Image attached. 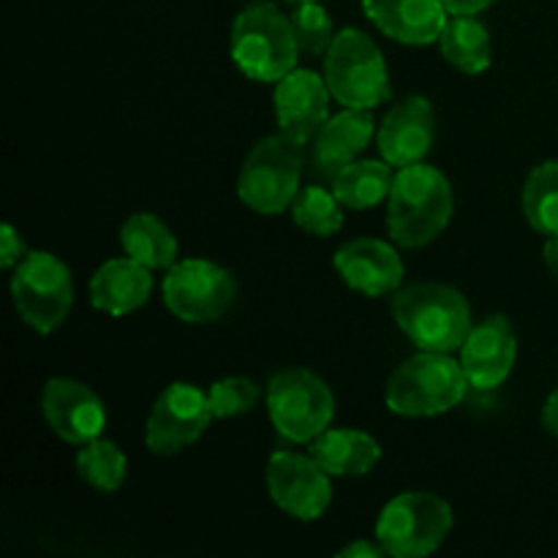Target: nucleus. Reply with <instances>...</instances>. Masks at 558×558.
Returning a JSON list of instances; mask_svg holds the SVG:
<instances>
[{"label": "nucleus", "mask_w": 558, "mask_h": 558, "mask_svg": "<svg viewBox=\"0 0 558 558\" xmlns=\"http://www.w3.org/2000/svg\"><path fill=\"white\" fill-rule=\"evenodd\" d=\"M456 210L450 180L430 163H409L396 172L387 196V232L401 248H425L450 223Z\"/></svg>", "instance_id": "f257e3e1"}, {"label": "nucleus", "mask_w": 558, "mask_h": 558, "mask_svg": "<svg viewBox=\"0 0 558 558\" xmlns=\"http://www.w3.org/2000/svg\"><path fill=\"white\" fill-rule=\"evenodd\" d=\"M392 319L420 352H458L472 332V308L458 289L420 281L392 292Z\"/></svg>", "instance_id": "f03ea898"}, {"label": "nucleus", "mask_w": 558, "mask_h": 558, "mask_svg": "<svg viewBox=\"0 0 558 558\" xmlns=\"http://www.w3.org/2000/svg\"><path fill=\"white\" fill-rule=\"evenodd\" d=\"M229 52L248 80L276 85L298 69L300 47L292 20L270 0H254L234 16Z\"/></svg>", "instance_id": "7ed1b4c3"}, {"label": "nucleus", "mask_w": 558, "mask_h": 558, "mask_svg": "<svg viewBox=\"0 0 558 558\" xmlns=\"http://www.w3.org/2000/svg\"><path fill=\"white\" fill-rule=\"evenodd\" d=\"M461 360L447 352H420L392 371L385 403L401 417H436L452 412L469 392Z\"/></svg>", "instance_id": "20e7f679"}, {"label": "nucleus", "mask_w": 558, "mask_h": 558, "mask_svg": "<svg viewBox=\"0 0 558 558\" xmlns=\"http://www.w3.org/2000/svg\"><path fill=\"white\" fill-rule=\"evenodd\" d=\"M325 82L332 98L349 109H371L390 98V74L381 49L368 33L357 27L338 31L325 54Z\"/></svg>", "instance_id": "39448f33"}, {"label": "nucleus", "mask_w": 558, "mask_h": 558, "mask_svg": "<svg viewBox=\"0 0 558 558\" xmlns=\"http://www.w3.org/2000/svg\"><path fill=\"white\" fill-rule=\"evenodd\" d=\"M303 178V145L281 131L254 145L238 174V196L259 216H278L289 210L300 194Z\"/></svg>", "instance_id": "423d86ee"}, {"label": "nucleus", "mask_w": 558, "mask_h": 558, "mask_svg": "<svg viewBox=\"0 0 558 558\" xmlns=\"http://www.w3.org/2000/svg\"><path fill=\"white\" fill-rule=\"evenodd\" d=\"M265 401L272 428L294 445H311L336 417L330 385L308 368L278 371L267 385Z\"/></svg>", "instance_id": "0eeeda50"}, {"label": "nucleus", "mask_w": 558, "mask_h": 558, "mask_svg": "<svg viewBox=\"0 0 558 558\" xmlns=\"http://www.w3.org/2000/svg\"><path fill=\"white\" fill-rule=\"evenodd\" d=\"M452 529V507L428 490H407L385 505L376 539L387 556L423 558L441 548Z\"/></svg>", "instance_id": "6e6552de"}, {"label": "nucleus", "mask_w": 558, "mask_h": 558, "mask_svg": "<svg viewBox=\"0 0 558 558\" xmlns=\"http://www.w3.org/2000/svg\"><path fill=\"white\" fill-rule=\"evenodd\" d=\"M11 298L20 319L31 330L49 336L69 319L74 303L71 270L49 251H27L11 276Z\"/></svg>", "instance_id": "1a4fd4ad"}, {"label": "nucleus", "mask_w": 558, "mask_h": 558, "mask_svg": "<svg viewBox=\"0 0 558 558\" xmlns=\"http://www.w3.org/2000/svg\"><path fill=\"white\" fill-rule=\"evenodd\" d=\"M163 303L185 325H210L229 314L238 281L227 267L210 259H180L163 276Z\"/></svg>", "instance_id": "9d476101"}, {"label": "nucleus", "mask_w": 558, "mask_h": 558, "mask_svg": "<svg viewBox=\"0 0 558 558\" xmlns=\"http://www.w3.org/2000/svg\"><path fill=\"white\" fill-rule=\"evenodd\" d=\"M213 407L205 390L189 381H174L153 403L145 425V445L153 456H178L196 445L213 423Z\"/></svg>", "instance_id": "9b49d317"}, {"label": "nucleus", "mask_w": 558, "mask_h": 558, "mask_svg": "<svg viewBox=\"0 0 558 558\" xmlns=\"http://www.w3.org/2000/svg\"><path fill=\"white\" fill-rule=\"evenodd\" d=\"M265 483L278 510L294 521H319L332 501L330 474L300 452H276L265 469Z\"/></svg>", "instance_id": "f8f14e48"}, {"label": "nucleus", "mask_w": 558, "mask_h": 558, "mask_svg": "<svg viewBox=\"0 0 558 558\" xmlns=\"http://www.w3.org/2000/svg\"><path fill=\"white\" fill-rule=\"evenodd\" d=\"M330 87L325 74L311 69H294L276 82V123L278 131L298 145H311L322 125L330 120Z\"/></svg>", "instance_id": "ddd939ff"}, {"label": "nucleus", "mask_w": 558, "mask_h": 558, "mask_svg": "<svg viewBox=\"0 0 558 558\" xmlns=\"http://www.w3.org/2000/svg\"><path fill=\"white\" fill-rule=\"evenodd\" d=\"M41 414L54 436L76 447L98 439L107 428V409L101 398L69 376H54L44 385Z\"/></svg>", "instance_id": "4468645a"}, {"label": "nucleus", "mask_w": 558, "mask_h": 558, "mask_svg": "<svg viewBox=\"0 0 558 558\" xmlns=\"http://www.w3.org/2000/svg\"><path fill=\"white\" fill-rule=\"evenodd\" d=\"M518 360V338L510 319L488 316L472 327L461 347V365L474 390H496L505 385Z\"/></svg>", "instance_id": "2eb2a0df"}, {"label": "nucleus", "mask_w": 558, "mask_h": 558, "mask_svg": "<svg viewBox=\"0 0 558 558\" xmlns=\"http://www.w3.org/2000/svg\"><path fill=\"white\" fill-rule=\"evenodd\" d=\"M436 136V112L425 96H409L385 114L376 134L381 158L392 167L420 163L430 153Z\"/></svg>", "instance_id": "dca6fc26"}, {"label": "nucleus", "mask_w": 558, "mask_h": 558, "mask_svg": "<svg viewBox=\"0 0 558 558\" xmlns=\"http://www.w3.org/2000/svg\"><path fill=\"white\" fill-rule=\"evenodd\" d=\"M336 270L341 281L365 298H385L401 289L403 262L390 243L376 238L349 240L338 248Z\"/></svg>", "instance_id": "f3484780"}, {"label": "nucleus", "mask_w": 558, "mask_h": 558, "mask_svg": "<svg viewBox=\"0 0 558 558\" xmlns=\"http://www.w3.org/2000/svg\"><path fill=\"white\" fill-rule=\"evenodd\" d=\"M363 9L387 38L407 47L436 44L450 20L441 0H363Z\"/></svg>", "instance_id": "a211bd4d"}, {"label": "nucleus", "mask_w": 558, "mask_h": 558, "mask_svg": "<svg viewBox=\"0 0 558 558\" xmlns=\"http://www.w3.org/2000/svg\"><path fill=\"white\" fill-rule=\"evenodd\" d=\"M374 131L376 125L371 109L343 107V112L332 114V118L322 125L319 134L314 136V142H311V145H314V150H311V167H314V174H319L322 180L332 183L343 167L357 161L360 153L368 147Z\"/></svg>", "instance_id": "6ab92c4d"}, {"label": "nucleus", "mask_w": 558, "mask_h": 558, "mask_svg": "<svg viewBox=\"0 0 558 558\" xmlns=\"http://www.w3.org/2000/svg\"><path fill=\"white\" fill-rule=\"evenodd\" d=\"M153 294V270L131 256L109 259L93 272L90 303L109 316H125L140 311Z\"/></svg>", "instance_id": "aec40b11"}, {"label": "nucleus", "mask_w": 558, "mask_h": 558, "mask_svg": "<svg viewBox=\"0 0 558 558\" xmlns=\"http://www.w3.org/2000/svg\"><path fill=\"white\" fill-rule=\"evenodd\" d=\"M311 456L330 477H365L381 461V447L365 430L327 428L311 441Z\"/></svg>", "instance_id": "412c9836"}, {"label": "nucleus", "mask_w": 558, "mask_h": 558, "mask_svg": "<svg viewBox=\"0 0 558 558\" xmlns=\"http://www.w3.org/2000/svg\"><path fill=\"white\" fill-rule=\"evenodd\" d=\"M441 58L458 69L461 74L477 76L490 69L494 60V44L490 33L477 14H450L445 33L439 38Z\"/></svg>", "instance_id": "4be33fe9"}, {"label": "nucleus", "mask_w": 558, "mask_h": 558, "mask_svg": "<svg viewBox=\"0 0 558 558\" xmlns=\"http://www.w3.org/2000/svg\"><path fill=\"white\" fill-rule=\"evenodd\" d=\"M123 254L150 270H169L178 262V238L172 229L153 213H134L120 229Z\"/></svg>", "instance_id": "5701e85b"}, {"label": "nucleus", "mask_w": 558, "mask_h": 558, "mask_svg": "<svg viewBox=\"0 0 558 558\" xmlns=\"http://www.w3.org/2000/svg\"><path fill=\"white\" fill-rule=\"evenodd\" d=\"M392 163L385 158H357L332 180V191L349 210H371L390 196L392 189Z\"/></svg>", "instance_id": "b1692460"}, {"label": "nucleus", "mask_w": 558, "mask_h": 558, "mask_svg": "<svg viewBox=\"0 0 558 558\" xmlns=\"http://www.w3.org/2000/svg\"><path fill=\"white\" fill-rule=\"evenodd\" d=\"M521 207L534 232L558 234V161H543L529 172Z\"/></svg>", "instance_id": "393cba45"}, {"label": "nucleus", "mask_w": 558, "mask_h": 558, "mask_svg": "<svg viewBox=\"0 0 558 558\" xmlns=\"http://www.w3.org/2000/svg\"><path fill=\"white\" fill-rule=\"evenodd\" d=\"M76 472L90 488L101 490V494H114L125 483L129 458L123 456V450L114 441L98 436V439L82 445V450L76 452Z\"/></svg>", "instance_id": "a878e982"}, {"label": "nucleus", "mask_w": 558, "mask_h": 558, "mask_svg": "<svg viewBox=\"0 0 558 558\" xmlns=\"http://www.w3.org/2000/svg\"><path fill=\"white\" fill-rule=\"evenodd\" d=\"M292 218L305 234L314 238H332L343 227V205L336 191H327L325 185H305L292 202Z\"/></svg>", "instance_id": "bb28decb"}, {"label": "nucleus", "mask_w": 558, "mask_h": 558, "mask_svg": "<svg viewBox=\"0 0 558 558\" xmlns=\"http://www.w3.org/2000/svg\"><path fill=\"white\" fill-rule=\"evenodd\" d=\"M292 20L294 38H298L300 54H311V58H325L327 49L336 41V27H332V16L327 14L325 5L319 0L314 3H300L289 14Z\"/></svg>", "instance_id": "cd10ccee"}, {"label": "nucleus", "mask_w": 558, "mask_h": 558, "mask_svg": "<svg viewBox=\"0 0 558 558\" xmlns=\"http://www.w3.org/2000/svg\"><path fill=\"white\" fill-rule=\"evenodd\" d=\"M207 398H210L213 417L232 420L240 414H248L259 403L262 390L248 376H227V379L213 381Z\"/></svg>", "instance_id": "c85d7f7f"}, {"label": "nucleus", "mask_w": 558, "mask_h": 558, "mask_svg": "<svg viewBox=\"0 0 558 558\" xmlns=\"http://www.w3.org/2000/svg\"><path fill=\"white\" fill-rule=\"evenodd\" d=\"M25 256H27V248L22 234L16 232L11 223H3V229H0V265H3L5 270H14Z\"/></svg>", "instance_id": "c756f323"}, {"label": "nucleus", "mask_w": 558, "mask_h": 558, "mask_svg": "<svg viewBox=\"0 0 558 558\" xmlns=\"http://www.w3.org/2000/svg\"><path fill=\"white\" fill-rule=\"evenodd\" d=\"M338 556L341 558H381V556H387V550L381 548L379 539H376V543H371V539H354V543H349Z\"/></svg>", "instance_id": "7c9ffc66"}, {"label": "nucleus", "mask_w": 558, "mask_h": 558, "mask_svg": "<svg viewBox=\"0 0 558 558\" xmlns=\"http://www.w3.org/2000/svg\"><path fill=\"white\" fill-rule=\"evenodd\" d=\"M441 3L447 5L450 14H480L488 5H494L496 0H441Z\"/></svg>", "instance_id": "2f4dec72"}, {"label": "nucleus", "mask_w": 558, "mask_h": 558, "mask_svg": "<svg viewBox=\"0 0 558 558\" xmlns=\"http://www.w3.org/2000/svg\"><path fill=\"white\" fill-rule=\"evenodd\" d=\"M543 428L548 430V434L558 436V387L550 392L548 401H545L543 407Z\"/></svg>", "instance_id": "473e14b6"}, {"label": "nucleus", "mask_w": 558, "mask_h": 558, "mask_svg": "<svg viewBox=\"0 0 558 558\" xmlns=\"http://www.w3.org/2000/svg\"><path fill=\"white\" fill-rule=\"evenodd\" d=\"M543 259H545V267L554 272V278H558V234H550V238H545Z\"/></svg>", "instance_id": "72a5a7b5"}, {"label": "nucleus", "mask_w": 558, "mask_h": 558, "mask_svg": "<svg viewBox=\"0 0 558 558\" xmlns=\"http://www.w3.org/2000/svg\"><path fill=\"white\" fill-rule=\"evenodd\" d=\"M283 3H289V5H300V3H314V0H283Z\"/></svg>", "instance_id": "f704fd0d"}]
</instances>
